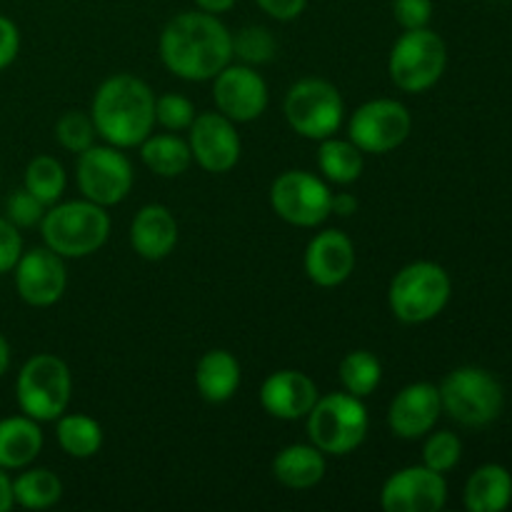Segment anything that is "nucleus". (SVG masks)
<instances>
[{"mask_svg": "<svg viewBox=\"0 0 512 512\" xmlns=\"http://www.w3.org/2000/svg\"><path fill=\"white\" fill-rule=\"evenodd\" d=\"M158 50L170 73L203 83L233 60V33L213 13H180L160 33Z\"/></svg>", "mask_w": 512, "mask_h": 512, "instance_id": "f257e3e1", "label": "nucleus"}, {"mask_svg": "<svg viewBox=\"0 0 512 512\" xmlns=\"http://www.w3.org/2000/svg\"><path fill=\"white\" fill-rule=\"evenodd\" d=\"M90 118L105 143L120 150L135 148L155 128V95L135 75H113L95 90Z\"/></svg>", "mask_w": 512, "mask_h": 512, "instance_id": "f03ea898", "label": "nucleus"}, {"mask_svg": "<svg viewBox=\"0 0 512 512\" xmlns=\"http://www.w3.org/2000/svg\"><path fill=\"white\" fill-rule=\"evenodd\" d=\"M45 245L60 258H88L105 245L110 218L103 205L93 200H70L45 210L40 220Z\"/></svg>", "mask_w": 512, "mask_h": 512, "instance_id": "7ed1b4c3", "label": "nucleus"}, {"mask_svg": "<svg viewBox=\"0 0 512 512\" xmlns=\"http://www.w3.org/2000/svg\"><path fill=\"white\" fill-rule=\"evenodd\" d=\"M453 283L445 268L430 260H418L400 270L388 290L390 313L405 325H420L438 318L450 303Z\"/></svg>", "mask_w": 512, "mask_h": 512, "instance_id": "20e7f679", "label": "nucleus"}, {"mask_svg": "<svg viewBox=\"0 0 512 512\" xmlns=\"http://www.w3.org/2000/svg\"><path fill=\"white\" fill-rule=\"evenodd\" d=\"M438 390L445 413L465 428H485L498 418L505 405L500 380L475 365L455 368Z\"/></svg>", "mask_w": 512, "mask_h": 512, "instance_id": "39448f33", "label": "nucleus"}, {"mask_svg": "<svg viewBox=\"0 0 512 512\" xmlns=\"http://www.w3.org/2000/svg\"><path fill=\"white\" fill-rule=\"evenodd\" d=\"M308 438L320 453L348 455L360 448L370 420L363 398L350 393H330L315 400L308 415Z\"/></svg>", "mask_w": 512, "mask_h": 512, "instance_id": "423d86ee", "label": "nucleus"}, {"mask_svg": "<svg viewBox=\"0 0 512 512\" xmlns=\"http://www.w3.org/2000/svg\"><path fill=\"white\" fill-rule=\"evenodd\" d=\"M73 395V378L65 360L50 353L33 355L20 368L15 380V398L20 410L38 423L58 420L68 410Z\"/></svg>", "mask_w": 512, "mask_h": 512, "instance_id": "0eeeda50", "label": "nucleus"}, {"mask_svg": "<svg viewBox=\"0 0 512 512\" xmlns=\"http://www.w3.org/2000/svg\"><path fill=\"white\" fill-rule=\"evenodd\" d=\"M448 48L435 30L418 28L405 30L395 40L388 58V73L395 88L403 93H425L433 88L445 73Z\"/></svg>", "mask_w": 512, "mask_h": 512, "instance_id": "6e6552de", "label": "nucleus"}, {"mask_svg": "<svg viewBox=\"0 0 512 512\" xmlns=\"http://www.w3.org/2000/svg\"><path fill=\"white\" fill-rule=\"evenodd\" d=\"M285 120L308 140H325L338 133L345 115L340 90L323 78H303L285 95Z\"/></svg>", "mask_w": 512, "mask_h": 512, "instance_id": "1a4fd4ad", "label": "nucleus"}, {"mask_svg": "<svg viewBox=\"0 0 512 512\" xmlns=\"http://www.w3.org/2000/svg\"><path fill=\"white\" fill-rule=\"evenodd\" d=\"M75 178L85 200L110 208L128 198L133 190V163L115 145H90L78 153Z\"/></svg>", "mask_w": 512, "mask_h": 512, "instance_id": "9d476101", "label": "nucleus"}, {"mask_svg": "<svg viewBox=\"0 0 512 512\" xmlns=\"http://www.w3.org/2000/svg\"><path fill=\"white\" fill-rule=\"evenodd\" d=\"M333 193L308 170H285L270 185V205L275 215L295 228H315L330 218Z\"/></svg>", "mask_w": 512, "mask_h": 512, "instance_id": "9b49d317", "label": "nucleus"}, {"mask_svg": "<svg viewBox=\"0 0 512 512\" xmlns=\"http://www.w3.org/2000/svg\"><path fill=\"white\" fill-rule=\"evenodd\" d=\"M413 130V118L403 103L390 98L368 100L353 113L348 125V140L363 153L383 155L400 148Z\"/></svg>", "mask_w": 512, "mask_h": 512, "instance_id": "f8f14e48", "label": "nucleus"}, {"mask_svg": "<svg viewBox=\"0 0 512 512\" xmlns=\"http://www.w3.org/2000/svg\"><path fill=\"white\" fill-rule=\"evenodd\" d=\"M448 503L443 473L428 465H410L390 475L380 493L385 512H438Z\"/></svg>", "mask_w": 512, "mask_h": 512, "instance_id": "ddd939ff", "label": "nucleus"}, {"mask_svg": "<svg viewBox=\"0 0 512 512\" xmlns=\"http://www.w3.org/2000/svg\"><path fill=\"white\" fill-rule=\"evenodd\" d=\"M213 100L218 113L233 123H250L268 108V85L253 65H225L213 78Z\"/></svg>", "mask_w": 512, "mask_h": 512, "instance_id": "4468645a", "label": "nucleus"}, {"mask_svg": "<svg viewBox=\"0 0 512 512\" xmlns=\"http://www.w3.org/2000/svg\"><path fill=\"white\" fill-rule=\"evenodd\" d=\"M188 145L195 163L208 173H228L240 160V135L223 113L195 115L188 128Z\"/></svg>", "mask_w": 512, "mask_h": 512, "instance_id": "2eb2a0df", "label": "nucleus"}, {"mask_svg": "<svg viewBox=\"0 0 512 512\" xmlns=\"http://www.w3.org/2000/svg\"><path fill=\"white\" fill-rule=\"evenodd\" d=\"M13 270L18 295L33 308H48V305H55L63 298L68 273H65L63 258L53 253L48 245L20 255Z\"/></svg>", "mask_w": 512, "mask_h": 512, "instance_id": "dca6fc26", "label": "nucleus"}, {"mask_svg": "<svg viewBox=\"0 0 512 512\" xmlns=\"http://www.w3.org/2000/svg\"><path fill=\"white\" fill-rule=\"evenodd\" d=\"M440 413V390L433 383H410L390 403L388 425L398 438L418 440L435 428Z\"/></svg>", "mask_w": 512, "mask_h": 512, "instance_id": "f3484780", "label": "nucleus"}, {"mask_svg": "<svg viewBox=\"0 0 512 512\" xmlns=\"http://www.w3.org/2000/svg\"><path fill=\"white\" fill-rule=\"evenodd\" d=\"M305 273L320 288L343 285L355 270V245L343 230H323L305 248Z\"/></svg>", "mask_w": 512, "mask_h": 512, "instance_id": "a211bd4d", "label": "nucleus"}, {"mask_svg": "<svg viewBox=\"0 0 512 512\" xmlns=\"http://www.w3.org/2000/svg\"><path fill=\"white\" fill-rule=\"evenodd\" d=\"M318 398V385L300 370H278L260 385V405L278 420L305 418Z\"/></svg>", "mask_w": 512, "mask_h": 512, "instance_id": "6ab92c4d", "label": "nucleus"}, {"mask_svg": "<svg viewBox=\"0 0 512 512\" xmlns=\"http://www.w3.org/2000/svg\"><path fill=\"white\" fill-rule=\"evenodd\" d=\"M130 245L143 260L168 258L178 245V220L165 205H145L130 225Z\"/></svg>", "mask_w": 512, "mask_h": 512, "instance_id": "aec40b11", "label": "nucleus"}, {"mask_svg": "<svg viewBox=\"0 0 512 512\" xmlns=\"http://www.w3.org/2000/svg\"><path fill=\"white\" fill-rule=\"evenodd\" d=\"M43 450V430L28 415L0 420V468L23 470Z\"/></svg>", "mask_w": 512, "mask_h": 512, "instance_id": "412c9836", "label": "nucleus"}, {"mask_svg": "<svg viewBox=\"0 0 512 512\" xmlns=\"http://www.w3.org/2000/svg\"><path fill=\"white\" fill-rule=\"evenodd\" d=\"M195 385L208 403H228L240 388V363L228 350H208L195 365Z\"/></svg>", "mask_w": 512, "mask_h": 512, "instance_id": "4be33fe9", "label": "nucleus"}, {"mask_svg": "<svg viewBox=\"0 0 512 512\" xmlns=\"http://www.w3.org/2000/svg\"><path fill=\"white\" fill-rule=\"evenodd\" d=\"M465 508L470 512H500L512 503V475L498 463L480 465L465 485Z\"/></svg>", "mask_w": 512, "mask_h": 512, "instance_id": "5701e85b", "label": "nucleus"}, {"mask_svg": "<svg viewBox=\"0 0 512 512\" xmlns=\"http://www.w3.org/2000/svg\"><path fill=\"white\" fill-rule=\"evenodd\" d=\"M273 475L285 488H315L325 478V453H320L315 445H288L275 455Z\"/></svg>", "mask_w": 512, "mask_h": 512, "instance_id": "b1692460", "label": "nucleus"}, {"mask_svg": "<svg viewBox=\"0 0 512 512\" xmlns=\"http://www.w3.org/2000/svg\"><path fill=\"white\" fill-rule=\"evenodd\" d=\"M140 158H143L145 168L153 170L160 178H178L193 163V153L190 145L175 133L153 135L140 143Z\"/></svg>", "mask_w": 512, "mask_h": 512, "instance_id": "393cba45", "label": "nucleus"}, {"mask_svg": "<svg viewBox=\"0 0 512 512\" xmlns=\"http://www.w3.org/2000/svg\"><path fill=\"white\" fill-rule=\"evenodd\" d=\"M318 168L330 183L350 185L363 175V150L353 140H338L330 135V138L320 140Z\"/></svg>", "mask_w": 512, "mask_h": 512, "instance_id": "a878e982", "label": "nucleus"}, {"mask_svg": "<svg viewBox=\"0 0 512 512\" xmlns=\"http://www.w3.org/2000/svg\"><path fill=\"white\" fill-rule=\"evenodd\" d=\"M55 435H58V445L63 448V453L75 460L93 458L103 445V428H100L98 420L80 413L60 415Z\"/></svg>", "mask_w": 512, "mask_h": 512, "instance_id": "bb28decb", "label": "nucleus"}, {"mask_svg": "<svg viewBox=\"0 0 512 512\" xmlns=\"http://www.w3.org/2000/svg\"><path fill=\"white\" fill-rule=\"evenodd\" d=\"M63 495V483L48 468H30L13 480V500L20 508L45 510Z\"/></svg>", "mask_w": 512, "mask_h": 512, "instance_id": "cd10ccee", "label": "nucleus"}, {"mask_svg": "<svg viewBox=\"0 0 512 512\" xmlns=\"http://www.w3.org/2000/svg\"><path fill=\"white\" fill-rule=\"evenodd\" d=\"M383 380V365L370 350H353L340 363V383L345 393L355 398H368Z\"/></svg>", "mask_w": 512, "mask_h": 512, "instance_id": "c85d7f7f", "label": "nucleus"}, {"mask_svg": "<svg viewBox=\"0 0 512 512\" xmlns=\"http://www.w3.org/2000/svg\"><path fill=\"white\" fill-rule=\"evenodd\" d=\"M65 183L68 178H65L63 165L50 155H38L25 168V190H30L45 208L58 203L60 195L65 193Z\"/></svg>", "mask_w": 512, "mask_h": 512, "instance_id": "c756f323", "label": "nucleus"}, {"mask_svg": "<svg viewBox=\"0 0 512 512\" xmlns=\"http://www.w3.org/2000/svg\"><path fill=\"white\" fill-rule=\"evenodd\" d=\"M273 33L263 25H248L233 35V55H238L245 65H265L275 58Z\"/></svg>", "mask_w": 512, "mask_h": 512, "instance_id": "7c9ffc66", "label": "nucleus"}, {"mask_svg": "<svg viewBox=\"0 0 512 512\" xmlns=\"http://www.w3.org/2000/svg\"><path fill=\"white\" fill-rule=\"evenodd\" d=\"M95 135L98 130H95L93 118L83 110H68L55 123V138L70 153H83L90 145H95Z\"/></svg>", "mask_w": 512, "mask_h": 512, "instance_id": "2f4dec72", "label": "nucleus"}, {"mask_svg": "<svg viewBox=\"0 0 512 512\" xmlns=\"http://www.w3.org/2000/svg\"><path fill=\"white\" fill-rule=\"evenodd\" d=\"M460 455H463V443H460L458 435L440 430L425 440L423 465H428L430 470H438V473H448L460 463Z\"/></svg>", "mask_w": 512, "mask_h": 512, "instance_id": "473e14b6", "label": "nucleus"}, {"mask_svg": "<svg viewBox=\"0 0 512 512\" xmlns=\"http://www.w3.org/2000/svg\"><path fill=\"white\" fill-rule=\"evenodd\" d=\"M195 120V105L185 95L165 93L155 98V123L163 125L168 133L188 130Z\"/></svg>", "mask_w": 512, "mask_h": 512, "instance_id": "72a5a7b5", "label": "nucleus"}, {"mask_svg": "<svg viewBox=\"0 0 512 512\" xmlns=\"http://www.w3.org/2000/svg\"><path fill=\"white\" fill-rule=\"evenodd\" d=\"M5 213H8V220L15 228H33L43 220L45 205L30 190L20 188L10 193L8 203H5Z\"/></svg>", "mask_w": 512, "mask_h": 512, "instance_id": "f704fd0d", "label": "nucleus"}, {"mask_svg": "<svg viewBox=\"0 0 512 512\" xmlns=\"http://www.w3.org/2000/svg\"><path fill=\"white\" fill-rule=\"evenodd\" d=\"M393 15L403 30L428 28L433 18V0H393Z\"/></svg>", "mask_w": 512, "mask_h": 512, "instance_id": "c9c22d12", "label": "nucleus"}, {"mask_svg": "<svg viewBox=\"0 0 512 512\" xmlns=\"http://www.w3.org/2000/svg\"><path fill=\"white\" fill-rule=\"evenodd\" d=\"M23 255V238L8 218H0V275L10 273Z\"/></svg>", "mask_w": 512, "mask_h": 512, "instance_id": "e433bc0d", "label": "nucleus"}, {"mask_svg": "<svg viewBox=\"0 0 512 512\" xmlns=\"http://www.w3.org/2000/svg\"><path fill=\"white\" fill-rule=\"evenodd\" d=\"M20 50V33L18 25L10 18L0 15V70L8 68L15 58H18Z\"/></svg>", "mask_w": 512, "mask_h": 512, "instance_id": "4c0bfd02", "label": "nucleus"}, {"mask_svg": "<svg viewBox=\"0 0 512 512\" xmlns=\"http://www.w3.org/2000/svg\"><path fill=\"white\" fill-rule=\"evenodd\" d=\"M263 13H268L275 20H295L305 10L308 0H255Z\"/></svg>", "mask_w": 512, "mask_h": 512, "instance_id": "58836bf2", "label": "nucleus"}, {"mask_svg": "<svg viewBox=\"0 0 512 512\" xmlns=\"http://www.w3.org/2000/svg\"><path fill=\"white\" fill-rule=\"evenodd\" d=\"M330 213L340 215V218H350L353 213H358V198L350 193H338L333 195V203H330Z\"/></svg>", "mask_w": 512, "mask_h": 512, "instance_id": "ea45409f", "label": "nucleus"}, {"mask_svg": "<svg viewBox=\"0 0 512 512\" xmlns=\"http://www.w3.org/2000/svg\"><path fill=\"white\" fill-rule=\"evenodd\" d=\"M13 505V480L8 478L5 468H0V512H8Z\"/></svg>", "mask_w": 512, "mask_h": 512, "instance_id": "a19ab883", "label": "nucleus"}, {"mask_svg": "<svg viewBox=\"0 0 512 512\" xmlns=\"http://www.w3.org/2000/svg\"><path fill=\"white\" fill-rule=\"evenodd\" d=\"M195 5H198L200 10H205V13H228L230 8L235 5V0H195Z\"/></svg>", "mask_w": 512, "mask_h": 512, "instance_id": "79ce46f5", "label": "nucleus"}, {"mask_svg": "<svg viewBox=\"0 0 512 512\" xmlns=\"http://www.w3.org/2000/svg\"><path fill=\"white\" fill-rule=\"evenodd\" d=\"M10 365V348H8V340L0 335V378L5 375V370H8Z\"/></svg>", "mask_w": 512, "mask_h": 512, "instance_id": "37998d69", "label": "nucleus"}]
</instances>
